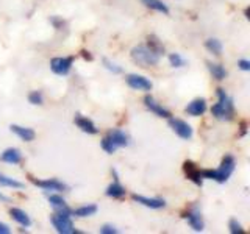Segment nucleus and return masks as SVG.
Here are the masks:
<instances>
[{
    "instance_id": "nucleus-8",
    "label": "nucleus",
    "mask_w": 250,
    "mask_h": 234,
    "mask_svg": "<svg viewBox=\"0 0 250 234\" xmlns=\"http://www.w3.org/2000/svg\"><path fill=\"white\" fill-rule=\"evenodd\" d=\"M30 181L33 183L35 186L41 187L42 191H57V192H61V191H67L69 186L66 183L60 181L57 178H49V179H36V178H30Z\"/></svg>"
},
{
    "instance_id": "nucleus-17",
    "label": "nucleus",
    "mask_w": 250,
    "mask_h": 234,
    "mask_svg": "<svg viewBox=\"0 0 250 234\" xmlns=\"http://www.w3.org/2000/svg\"><path fill=\"white\" fill-rule=\"evenodd\" d=\"M10 130H11L18 137H21L22 140H25V142H31V140H33V139L36 137L35 130L27 128V127H21V125H11Z\"/></svg>"
},
{
    "instance_id": "nucleus-31",
    "label": "nucleus",
    "mask_w": 250,
    "mask_h": 234,
    "mask_svg": "<svg viewBox=\"0 0 250 234\" xmlns=\"http://www.w3.org/2000/svg\"><path fill=\"white\" fill-rule=\"evenodd\" d=\"M99 231H100L102 234H116V233H117V230L114 228L113 225H104Z\"/></svg>"
},
{
    "instance_id": "nucleus-29",
    "label": "nucleus",
    "mask_w": 250,
    "mask_h": 234,
    "mask_svg": "<svg viewBox=\"0 0 250 234\" xmlns=\"http://www.w3.org/2000/svg\"><path fill=\"white\" fill-rule=\"evenodd\" d=\"M104 66L106 70H109V72H113V74H122V67L108 58H104Z\"/></svg>"
},
{
    "instance_id": "nucleus-26",
    "label": "nucleus",
    "mask_w": 250,
    "mask_h": 234,
    "mask_svg": "<svg viewBox=\"0 0 250 234\" xmlns=\"http://www.w3.org/2000/svg\"><path fill=\"white\" fill-rule=\"evenodd\" d=\"M147 45H148V47H152V49H153L155 52H158L160 55L164 53V45L160 42V39L156 38L155 35L147 36Z\"/></svg>"
},
{
    "instance_id": "nucleus-1",
    "label": "nucleus",
    "mask_w": 250,
    "mask_h": 234,
    "mask_svg": "<svg viewBox=\"0 0 250 234\" xmlns=\"http://www.w3.org/2000/svg\"><path fill=\"white\" fill-rule=\"evenodd\" d=\"M234 166H236V162H234L233 156L231 155H225L222 158L221 167L214 169V170H211V169L200 170V174H202L203 179H213V181H217V183L222 184V183L229 181V178L234 172Z\"/></svg>"
},
{
    "instance_id": "nucleus-35",
    "label": "nucleus",
    "mask_w": 250,
    "mask_h": 234,
    "mask_svg": "<svg viewBox=\"0 0 250 234\" xmlns=\"http://www.w3.org/2000/svg\"><path fill=\"white\" fill-rule=\"evenodd\" d=\"M0 201H10V197H6V195L5 194H2V192H0Z\"/></svg>"
},
{
    "instance_id": "nucleus-23",
    "label": "nucleus",
    "mask_w": 250,
    "mask_h": 234,
    "mask_svg": "<svg viewBox=\"0 0 250 234\" xmlns=\"http://www.w3.org/2000/svg\"><path fill=\"white\" fill-rule=\"evenodd\" d=\"M205 47H207V50H208L209 53L216 55V57H221V55H222V50H224V45H222V42L219 41V39H216V38L207 39Z\"/></svg>"
},
{
    "instance_id": "nucleus-13",
    "label": "nucleus",
    "mask_w": 250,
    "mask_h": 234,
    "mask_svg": "<svg viewBox=\"0 0 250 234\" xmlns=\"http://www.w3.org/2000/svg\"><path fill=\"white\" fill-rule=\"evenodd\" d=\"M133 201L139 203L146 208H150V209H163L166 208V201L163 198H148V197H143V195H138V194H133L131 195Z\"/></svg>"
},
{
    "instance_id": "nucleus-21",
    "label": "nucleus",
    "mask_w": 250,
    "mask_h": 234,
    "mask_svg": "<svg viewBox=\"0 0 250 234\" xmlns=\"http://www.w3.org/2000/svg\"><path fill=\"white\" fill-rule=\"evenodd\" d=\"M141 3L144 6L150 8L153 11H158V13H163V14H169V8L166 3H163L161 0H141Z\"/></svg>"
},
{
    "instance_id": "nucleus-20",
    "label": "nucleus",
    "mask_w": 250,
    "mask_h": 234,
    "mask_svg": "<svg viewBox=\"0 0 250 234\" xmlns=\"http://www.w3.org/2000/svg\"><path fill=\"white\" fill-rule=\"evenodd\" d=\"M207 66H208L209 74L213 75V78H216L217 81L225 80L227 70H225V67H224L222 64H219V62H211V61H208V62H207Z\"/></svg>"
},
{
    "instance_id": "nucleus-3",
    "label": "nucleus",
    "mask_w": 250,
    "mask_h": 234,
    "mask_svg": "<svg viewBox=\"0 0 250 234\" xmlns=\"http://www.w3.org/2000/svg\"><path fill=\"white\" fill-rule=\"evenodd\" d=\"M131 59L133 62H136L141 67H153L160 62L161 55L158 52H155L152 47H148L147 44H139L131 49Z\"/></svg>"
},
{
    "instance_id": "nucleus-32",
    "label": "nucleus",
    "mask_w": 250,
    "mask_h": 234,
    "mask_svg": "<svg viewBox=\"0 0 250 234\" xmlns=\"http://www.w3.org/2000/svg\"><path fill=\"white\" fill-rule=\"evenodd\" d=\"M238 66H239V69L249 72V70H250V61H247V59H239L238 61Z\"/></svg>"
},
{
    "instance_id": "nucleus-7",
    "label": "nucleus",
    "mask_w": 250,
    "mask_h": 234,
    "mask_svg": "<svg viewBox=\"0 0 250 234\" xmlns=\"http://www.w3.org/2000/svg\"><path fill=\"white\" fill-rule=\"evenodd\" d=\"M74 58L72 57H57L50 61V69L57 75H67L72 70Z\"/></svg>"
},
{
    "instance_id": "nucleus-34",
    "label": "nucleus",
    "mask_w": 250,
    "mask_h": 234,
    "mask_svg": "<svg viewBox=\"0 0 250 234\" xmlns=\"http://www.w3.org/2000/svg\"><path fill=\"white\" fill-rule=\"evenodd\" d=\"M10 233H11L10 226H8V225H5V223H2V222H0V234H10Z\"/></svg>"
},
{
    "instance_id": "nucleus-10",
    "label": "nucleus",
    "mask_w": 250,
    "mask_h": 234,
    "mask_svg": "<svg viewBox=\"0 0 250 234\" xmlns=\"http://www.w3.org/2000/svg\"><path fill=\"white\" fill-rule=\"evenodd\" d=\"M186 220H188V225L191 226V228L194 231H203V228H205V222H203V217H202V213L197 209V208H191L188 213L183 215Z\"/></svg>"
},
{
    "instance_id": "nucleus-12",
    "label": "nucleus",
    "mask_w": 250,
    "mask_h": 234,
    "mask_svg": "<svg viewBox=\"0 0 250 234\" xmlns=\"http://www.w3.org/2000/svg\"><path fill=\"white\" fill-rule=\"evenodd\" d=\"M74 123L83 133H86V135H97V133H99V128L96 127V123H94L91 119H88V117L82 116V114H77L74 117Z\"/></svg>"
},
{
    "instance_id": "nucleus-15",
    "label": "nucleus",
    "mask_w": 250,
    "mask_h": 234,
    "mask_svg": "<svg viewBox=\"0 0 250 234\" xmlns=\"http://www.w3.org/2000/svg\"><path fill=\"white\" fill-rule=\"evenodd\" d=\"M185 111L192 116V117H199V116H203L207 111V100L205 98H195L192 100L189 105L185 108Z\"/></svg>"
},
{
    "instance_id": "nucleus-9",
    "label": "nucleus",
    "mask_w": 250,
    "mask_h": 234,
    "mask_svg": "<svg viewBox=\"0 0 250 234\" xmlns=\"http://www.w3.org/2000/svg\"><path fill=\"white\" fill-rule=\"evenodd\" d=\"M125 81L130 86L133 91H150L153 88L152 81L148 78L143 77V75H138V74H130L125 78Z\"/></svg>"
},
{
    "instance_id": "nucleus-6",
    "label": "nucleus",
    "mask_w": 250,
    "mask_h": 234,
    "mask_svg": "<svg viewBox=\"0 0 250 234\" xmlns=\"http://www.w3.org/2000/svg\"><path fill=\"white\" fill-rule=\"evenodd\" d=\"M169 127L172 128V131L175 133L178 137H182L185 140H189L194 136L192 127L188 122L182 120V119H175V117H169Z\"/></svg>"
},
{
    "instance_id": "nucleus-11",
    "label": "nucleus",
    "mask_w": 250,
    "mask_h": 234,
    "mask_svg": "<svg viewBox=\"0 0 250 234\" xmlns=\"http://www.w3.org/2000/svg\"><path fill=\"white\" fill-rule=\"evenodd\" d=\"M144 105H146V108L148 109V111L153 113L155 116H158V117H163V119H169V117L172 116L169 109H166L163 105H160L152 96H146L144 97Z\"/></svg>"
},
{
    "instance_id": "nucleus-27",
    "label": "nucleus",
    "mask_w": 250,
    "mask_h": 234,
    "mask_svg": "<svg viewBox=\"0 0 250 234\" xmlns=\"http://www.w3.org/2000/svg\"><path fill=\"white\" fill-rule=\"evenodd\" d=\"M169 62H170L172 67H177V69L186 66V59L180 53H170L169 55Z\"/></svg>"
},
{
    "instance_id": "nucleus-14",
    "label": "nucleus",
    "mask_w": 250,
    "mask_h": 234,
    "mask_svg": "<svg viewBox=\"0 0 250 234\" xmlns=\"http://www.w3.org/2000/svg\"><path fill=\"white\" fill-rule=\"evenodd\" d=\"M183 170L188 176V179H191V181L195 184V186H202L203 183V178H202V174H200V169L195 166L192 161H186L183 164Z\"/></svg>"
},
{
    "instance_id": "nucleus-30",
    "label": "nucleus",
    "mask_w": 250,
    "mask_h": 234,
    "mask_svg": "<svg viewBox=\"0 0 250 234\" xmlns=\"http://www.w3.org/2000/svg\"><path fill=\"white\" fill-rule=\"evenodd\" d=\"M229 228L231 234H246V230L242 228V225L236 220V218H231L229 222Z\"/></svg>"
},
{
    "instance_id": "nucleus-19",
    "label": "nucleus",
    "mask_w": 250,
    "mask_h": 234,
    "mask_svg": "<svg viewBox=\"0 0 250 234\" xmlns=\"http://www.w3.org/2000/svg\"><path fill=\"white\" fill-rule=\"evenodd\" d=\"M105 194L109 198H122V197H125L127 191H125V187L119 183V179H114V181L106 187Z\"/></svg>"
},
{
    "instance_id": "nucleus-16",
    "label": "nucleus",
    "mask_w": 250,
    "mask_h": 234,
    "mask_svg": "<svg viewBox=\"0 0 250 234\" xmlns=\"http://www.w3.org/2000/svg\"><path fill=\"white\" fill-rule=\"evenodd\" d=\"M0 161L16 166V164L22 162V153H21L19 148H6V150L0 155Z\"/></svg>"
},
{
    "instance_id": "nucleus-33",
    "label": "nucleus",
    "mask_w": 250,
    "mask_h": 234,
    "mask_svg": "<svg viewBox=\"0 0 250 234\" xmlns=\"http://www.w3.org/2000/svg\"><path fill=\"white\" fill-rule=\"evenodd\" d=\"M50 22L53 23L55 28H57V30H61V25H62V23H64V22H62L60 18H52V19H50Z\"/></svg>"
},
{
    "instance_id": "nucleus-4",
    "label": "nucleus",
    "mask_w": 250,
    "mask_h": 234,
    "mask_svg": "<svg viewBox=\"0 0 250 234\" xmlns=\"http://www.w3.org/2000/svg\"><path fill=\"white\" fill-rule=\"evenodd\" d=\"M128 144H130V139L127 136V133L119 130V128H113L104 136L100 145L108 155H113V153H116L117 150H119V148L127 147Z\"/></svg>"
},
{
    "instance_id": "nucleus-2",
    "label": "nucleus",
    "mask_w": 250,
    "mask_h": 234,
    "mask_svg": "<svg viewBox=\"0 0 250 234\" xmlns=\"http://www.w3.org/2000/svg\"><path fill=\"white\" fill-rule=\"evenodd\" d=\"M211 114H213L217 120H224V122L233 120V117H234L233 98L224 89H217V103L211 108Z\"/></svg>"
},
{
    "instance_id": "nucleus-5",
    "label": "nucleus",
    "mask_w": 250,
    "mask_h": 234,
    "mask_svg": "<svg viewBox=\"0 0 250 234\" xmlns=\"http://www.w3.org/2000/svg\"><path fill=\"white\" fill-rule=\"evenodd\" d=\"M72 211H55V214H52L50 222L53 225V228L57 230L60 234H77L78 231L75 230V226L72 223Z\"/></svg>"
},
{
    "instance_id": "nucleus-22",
    "label": "nucleus",
    "mask_w": 250,
    "mask_h": 234,
    "mask_svg": "<svg viewBox=\"0 0 250 234\" xmlns=\"http://www.w3.org/2000/svg\"><path fill=\"white\" fill-rule=\"evenodd\" d=\"M49 203L55 211H69L66 200L58 194H50L49 195Z\"/></svg>"
},
{
    "instance_id": "nucleus-25",
    "label": "nucleus",
    "mask_w": 250,
    "mask_h": 234,
    "mask_svg": "<svg viewBox=\"0 0 250 234\" xmlns=\"http://www.w3.org/2000/svg\"><path fill=\"white\" fill-rule=\"evenodd\" d=\"M0 186L2 187H11V189H23V183L18 181V179L0 175Z\"/></svg>"
},
{
    "instance_id": "nucleus-28",
    "label": "nucleus",
    "mask_w": 250,
    "mask_h": 234,
    "mask_svg": "<svg viewBox=\"0 0 250 234\" xmlns=\"http://www.w3.org/2000/svg\"><path fill=\"white\" fill-rule=\"evenodd\" d=\"M28 101L31 105H42L44 103V96L41 91H31L28 94Z\"/></svg>"
},
{
    "instance_id": "nucleus-18",
    "label": "nucleus",
    "mask_w": 250,
    "mask_h": 234,
    "mask_svg": "<svg viewBox=\"0 0 250 234\" xmlns=\"http://www.w3.org/2000/svg\"><path fill=\"white\" fill-rule=\"evenodd\" d=\"M10 215L13 217L14 222H18L19 225H22L23 228H28L31 226V218L28 217V214L25 211H22L21 208H11L10 209Z\"/></svg>"
},
{
    "instance_id": "nucleus-24",
    "label": "nucleus",
    "mask_w": 250,
    "mask_h": 234,
    "mask_svg": "<svg viewBox=\"0 0 250 234\" xmlns=\"http://www.w3.org/2000/svg\"><path fill=\"white\" fill-rule=\"evenodd\" d=\"M97 213V206L96 205H83L80 208H77L72 211V215L75 217H91Z\"/></svg>"
},
{
    "instance_id": "nucleus-36",
    "label": "nucleus",
    "mask_w": 250,
    "mask_h": 234,
    "mask_svg": "<svg viewBox=\"0 0 250 234\" xmlns=\"http://www.w3.org/2000/svg\"><path fill=\"white\" fill-rule=\"evenodd\" d=\"M82 53H83V57H84L86 59H89V61L92 59V55H89V52H86V50H83Z\"/></svg>"
}]
</instances>
